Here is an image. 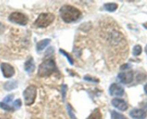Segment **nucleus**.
Returning <instances> with one entry per match:
<instances>
[{"mask_svg": "<svg viewBox=\"0 0 147 119\" xmlns=\"http://www.w3.org/2000/svg\"><path fill=\"white\" fill-rule=\"evenodd\" d=\"M60 15L62 19L66 23L76 22L81 17V11L71 5H64L60 8Z\"/></svg>", "mask_w": 147, "mask_h": 119, "instance_id": "obj_1", "label": "nucleus"}, {"mask_svg": "<svg viewBox=\"0 0 147 119\" xmlns=\"http://www.w3.org/2000/svg\"><path fill=\"white\" fill-rule=\"evenodd\" d=\"M56 72H57V66H56L55 62L53 59L50 58L43 61L40 65L37 75L40 77H49L53 73H56Z\"/></svg>", "mask_w": 147, "mask_h": 119, "instance_id": "obj_2", "label": "nucleus"}, {"mask_svg": "<svg viewBox=\"0 0 147 119\" xmlns=\"http://www.w3.org/2000/svg\"><path fill=\"white\" fill-rule=\"evenodd\" d=\"M55 15L52 13H42L34 22V25L37 27H47L53 22L55 20Z\"/></svg>", "mask_w": 147, "mask_h": 119, "instance_id": "obj_3", "label": "nucleus"}, {"mask_svg": "<svg viewBox=\"0 0 147 119\" xmlns=\"http://www.w3.org/2000/svg\"><path fill=\"white\" fill-rule=\"evenodd\" d=\"M24 103L26 106H31L34 103L37 96V87L34 85H30L23 93Z\"/></svg>", "mask_w": 147, "mask_h": 119, "instance_id": "obj_4", "label": "nucleus"}, {"mask_svg": "<svg viewBox=\"0 0 147 119\" xmlns=\"http://www.w3.org/2000/svg\"><path fill=\"white\" fill-rule=\"evenodd\" d=\"M8 19L11 22L20 24V25H26L28 22V17L24 14L21 12H13L9 16Z\"/></svg>", "mask_w": 147, "mask_h": 119, "instance_id": "obj_5", "label": "nucleus"}, {"mask_svg": "<svg viewBox=\"0 0 147 119\" xmlns=\"http://www.w3.org/2000/svg\"><path fill=\"white\" fill-rule=\"evenodd\" d=\"M1 70L2 72L3 76L6 78H10L15 73L14 68L9 63H3L1 64Z\"/></svg>", "mask_w": 147, "mask_h": 119, "instance_id": "obj_6", "label": "nucleus"}, {"mask_svg": "<svg viewBox=\"0 0 147 119\" xmlns=\"http://www.w3.org/2000/svg\"><path fill=\"white\" fill-rule=\"evenodd\" d=\"M118 77L119 80L123 84H129L134 80V73L133 71L121 73L118 75Z\"/></svg>", "mask_w": 147, "mask_h": 119, "instance_id": "obj_7", "label": "nucleus"}, {"mask_svg": "<svg viewBox=\"0 0 147 119\" xmlns=\"http://www.w3.org/2000/svg\"><path fill=\"white\" fill-rule=\"evenodd\" d=\"M109 93L111 95L123 96L124 94V89L120 85L113 83L109 87Z\"/></svg>", "mask_w": 147, "mask_h": 119, "instance_id": "obj_8", "label": "nucleus"}, {"mask_svg": "<svg viewBox=\"0 0 147 119\" xmlns=\"http://www.w3.org/2000/svg\"><path fill=\"white\" fill-rule=\"evenodd\" d=\"M111 103L114 107H116V108L121 110V111H125L128 109L127 103L125 102V100H122V99L114 98L113 100H112Z\"/></svg>", "mask_w": 147, "mask_h": 119, "instance_id": "obj_9", "label": "nucleus"}, {"mask_svg": "<svg viewBox=\"0 0 147 119\" xmlns=\"http://www.w3.org/2000/svg\"><path fill=\"white\" fill-rule=\"evenodd\" d=\"M130 116L134 119H145L146 118V113L142 109L135 108L130 112Z\"/></svg>", "mask_w": 147, "mask_h": 119, "instance_id": "obj_10", "label": "nucleus"}, {"mask_svg": "<svg viewBox=\"0 0 147 119\" xmlns=\"http://www.w3.org/2000/svg\"><path fill=\"white\" fill-rule=\"evenodd\" d=\"M24 70L26 72L30 74V73H33L34 70V60L32 57H30L27 61L24 63Z\"/></svg>", "mask_w": 147, "mask_h": 119, "instance_id": "obj_11", "label": "nucleus"}, {"mask_svg": "<svg viewBox=\"0 0 147 119\" xmlns=\"http://www.w3.org/2000/svg\"><path fill=\"white\" fill-rule=\"evenodd\" d=\"M17 87V83L15 80H9L5 83L4 85V87L6 90L9 91V90H12L15 89Z\"/></svg>", "mask_w": 147, "mask_h": 119, "instance_id": "obj_12", "label": "nucleus"}, {"mask_svg": "<svg viewBox=\"0 0 147 119\" xmlns=\"http://www.w3.org/2000/svg\"><path fill=\"white\" fill-rule=\"evenodd\" d=\"M50 43V40L49 39H45V40H41L37 44V50L38 51H42L44 50L47 45Z\"/></svg>", "mask_w": 147, "mask_h": 119, "instance_id": "obj_13", "label": "nucleus"}, {"mask_svg": "<svg viewBox=\"0 0 147 119\" xmlns=\"http://www.w3.org/2000/svg\"><path fill=\"white\" fill-rule=\"evenodd\" d=\"M102 118H103V116H102L100 109L96 108L90 113V115L87 118V119H102Z\"/></svg>", "mask_w": 147, "mask_h": 119, "instance_id": "obj_14", "label": "nucleus"}, {"mask_svg": "<svg viewBox=\"0 0 147 119\" xmlns=\"http://www.w3.org/2000/svg\"><path fill=\"white\" fill-rule=\"evenodd\" d=\"M105 9L109 12H113L116 11L118 8V4L116 3H107L103 6Z\"/></svg>", "mask_w": 147, "mask_h": 119, "instance_id": "obj_15", "label": "nucleus"}, {"mask_svg": "<svg viewBox=\"0 0 147 119\" xmlns=\"http://www.w3.org/2000/svg\"><path fill=\"white\" fill-rule=\"evenodd\" d=\"M111 119H127V118L125 117L123 115L121 114V113H118V112L115 111V110H112L111 111Z\"/></svg>", "mask_w": 147, "mask_h": 119, "instance_id": "obj_16", "label": "nucleus"}, {"mask_svg": "<svg viewBox=\"0 0 147 119\" xmlns=\"http://www.w3.org/2000/svg\"><path fill=\"white\" fill-rule=\"evenodd\" d=\"M60 52L61 53V54H63V55H64L65 57L67 59V61L69 62V63H70V65H73L74 61H73V57L70 55V54H69V53H67V52H65L64 50H63V49H60Z\"/></svg>", "mask_w": 147, "mask_h": 119, "instance_id": "obj_17", "label": "nucleus"}, {"mask_svg": "<svg viewBox=\"0 0 147 119\" xmlns=\"http://www.w3.org/2000/svg\"><path fill=\"white\" fill-rule=\"evenodd\" d=\"M142 52V46L139 45V44L134 46V47L133 48V54L134 56L140 55Z\"/></svg>", "mask_w": 147, "mask_h": 119, "instance_id": "obj_18", "label": "nucleus"}, {"mask_svg": "<svg viewBox=\"0 0 147 119\" xmlns=\"http://www.w3.org/2000/svg\"><path fill=\"white\" fill-rule=\"evenodd\" d=\"M0 108L2 109H4V110H7V111H13V110H14V108L11 107V106H9L8 104H6V103H3V102L0 103Z\"/></svg>", "mask_w": 147, "mask_h": 119, "instance_id": "obj_19", "label": "nucleus"}, {"mask_svg": "<svg viewBox=\"0 0 147 119\" xmlns=\"http://www.w3.org/2000/svg\"><path fill=\"white\" fill-rule=\"evenodd\" d=\"M22 106V101L20 99H17L13 103V108H14V110H17V109H19Z\"/></svg>", "mask_w": 147, "mask_h": 119, "instance_id": "obj_20", "label": "nucleus"}, {"mask_svg": "<svg viewBox=\"0 0 147 119\" xmlns=\"http://www.w3.org/2000/svg\"><path fill=\"white\" fill-rule=\"evenodd\" d=\"M13 98H14V95H8L4 97V99L3 100V103L7 104V103H10L13 100Z\"/></svg>", "mask_w": 147, "mask_h": 119, "instance_id": "obj_21", "label": "nucleus"}, {"mask_svg": "<svg viewBox=\"0 0 147 119\" xmlns=\"http://www.w3.org/2000/svg\"><path fill=\"white\" fill-rule=\"evenodd\" d=\"M67 110H68L69 115H70V117H71L72 118H73V119H77V118H76V116H75L74 113H73V109H72L71 106H70V105H68V106H67Z\"/></svg>", "mask_w": 147, "mask_h": 119, "instance_id": "obj_22", "label": "nucleus"}, {"mask_svg": "<svg viewBox=\"0 0 147 119\" xmlns=\"http://www.w3.org/2000/svg\"><path fill=\"white\" fill-rule=\"evenodd\" d=\"M67 88V85H62V95H63V100H65V97Z\"/></svg>", "mask_w": 147, "mask_h": 119, "instance_id": "obj_23", "label": "nucleus"}, {"mask_svg": "<svg viewBox=\"0 0 147 119\" xmlns=\"http://www.w3.org/2000/svg\"><path fill=\"white\" fill-rule=\"evenodd\" d=\"M0 119H11V116L7 113H0Z\"/></svg>", "mask_w": 147, "mask_h": 119, "instance_id": "obj_24", "label": "nucleus"}, {"mask_svg": "<svg viewBox=\"0 0 147 119\" xmlns=\"http://www.w3.org/2000/svg\"><path fill=\"white\" fill-rule=\"evenodd\" d=\"M84 79L86 80H88V81L93 82V83H98V82L99 81L98 79L93 78V77H89V76H86V77H84Z\"/></svg>", "mask_w": 147, "mask_h": 119, "instance_id": "obj_25", "label": "nucleus"}, {"mask_svg": "<svg viewBox=\"0 0 147 119\" xmlns=\"http://www.w3.org/2000/svg\"><path fill=\"white\" fill-rule=\"evenodd\" d=\"M4 30H5V27H4V25L2 23L0 22V34H1L4 32Z\"/></svg>", "mask_w": 147, "mask_h": 119, "instance_id": "obj_26", "label": "nucleus"}, {"mask_svg": "<svg viewBox=\"0 0 147 119\" xmlns=\"http://www.w3.org/2000/svg\"><path fill=\"white\" fill-rule=\"evenodd\" d=\"M129 67V64H125V65H123L121 66V70H126V69H128Z\"/></svg>", "mask_w": 147, "mask_h": 119, "instance_id": "obj_27", "label": "nucleus"}, {"mask_svg": "<svg viewBox=\"0 0 147 119\" xmlns=\"http://www.w3.org/2000/svg\"><path fill=\"white\" fill-rule=\"evenodd\" d=\"M144 91H145V93H146V94L147 95V83L145 85V86H144Z\"/></svg>", "mask_w": 147, "mask_h": 119, "instance_id": "obj_28", "label": "nucleus"}, {"mask_svg": "<svg viewBox=\"0 0 147 119\" xmlns=\"http://www.w3.org/2000/svg\"><path fill=\"white\" fill-rule=\"evenodd\" d=\"M143 26H144V27H145V28H146V29H147V22H146V23H144V24H143Z\"/></svg>", "mask_w": 147, "mask_h": 119, "instance_id": "obj_29", "label": "nucleus"}, {"mask_svg": "<svg viewBox=\"0 0 147 119\" xmlns=\"http://www.w3.org/2000/svg\"><path fill=\"white\" fill-rule=\"evenodd\" d=\"M145 52H146V53L147 54V45L146 46V47H145Z\"/></svg>", "mask_w": 147, "mask_h": 119, "instance_id": "obj_30", "label": "nucleus"}, {"mask_svg": "<svg viewBox=\"0 0 147 119\" xmlns=\"http://www.w3.org/2000/svg\"><path fill=\"white\" fill-rule=\"evenodd\" d=\"M146 109H147V106H146Z\"/></svg>", "mask_w": 147, "mask_h": 119, "instance_id": "obj_31", "label": "nucleus"}]
</instances>
